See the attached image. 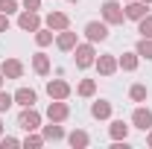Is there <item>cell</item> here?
<instances>
[{
	"label": "cell",
	"instance_id": "obj_1",
	"mask_svg": "<svg viewBox=\"0 0 152 149\" xmlns=\"http://www.w3.org/2000/svg\"><path fill=\"white\" fill-rule=\"evenodd\" d=\"M102 18H105V23H123L126 12H123V6L117 0H105L102 3Z\"/></svg>",
	"mask_w": 152,
	"mask_h": 149
},
{
	"label": "cell",
	"instance_id": "obj_2",
	"mask_svg": "<svg viewBox=\"0 0 152 149\" xmlns=\"http://www.w3.org/2000/svg\"><path fill=\"white\" fill-rule=\"evenodd\" d=\"M18 123H20V129L35 131V129H41V114L29 105V108H23V111H20V120H18Z\"/></svg>",
	"mask_w": 152,
	"mask_h": 149
},
{
	"label": "cell",
	"instance_id": "obj_3",
	"mask_svg": "<svg viewBox=\"0 0 152 149\" xmlns=\"http://www.w3.org/2000/svg\"><path fill=\"white\" fill-rule=\"evenodd\" d=\"M96 53H94V44H76V64L79 67H91L96 61Z\"/></svg>",
	"mask_w": 152,
	"mask_h": 149
},
{
	"label": "cell",
	"instance_id": "obj_4",
	"mask_svg": "<svg viewBox=\"0 0 152 149\" xmlns=\"http://www.w3.org/2000/svg\"><path fill=\"white\" fill-rule=\"evenodd\" d=\"M47 93H50V99H67L70 96V85L64 79H53V82H47Z\"/></svg>",
	"mask_w": 152,
	"mask_h": 149
},
{
	"label": "cell",
	"instance_id": "obj_5",
	"mask_svg": "<svg viewBox=\"0 0 152 149\" xmlns=\"http://www.w3.org/2000/svg\"><path fill=\"white\" fill-rule=\"evenodd\" d=\"M85 35H88V41H105V38H108V26L99 23V20H91V23L85 26Z\"/></svg>",
	"mask_w": 152,
	"mask_h": 149
},
{
	"label": "cell",
	"instance_id": "obj_6",
	"mask_svg": "<svg viewBox=\"0 0 152 149\" xmlns=\"http://www.w3.org/2000/svg\"><path fill=\"white\" fill-rule=\"evenodd\" d=\"M18 26L20 29H26V32H35L38 26H41V18H38V12H20V18H18Z\"/></svg>",
	"mask_w": 152,
	"mask_h": 149
},
{
	"label": "cell",
	"instance_id": "obj_7",
	"mask_svg": "<svg viewBox=\"0 0 152 149\" xmlns=\"http://www.w3.org/2000/svg\"><path fill=\"white\" fill-rule=\"evenodd\" d=\"M67 114H70V108L61 102V99H56V102H50V108H47V117L53 120V123H61V120H67Z\"/></svg>",
	"mask_w": 152,
	"mask_h": 149
},
{
	"label": "cell",
	"instance_id": "obj_8",
	"mask_svg": "<svg viewBox=\"0 0 152 149\" xmlns=\"http://www.w3.org/2000/svg\"><path fill=\"white\" fill-rule=\"evenodd\" d=\"M132 123L137 126V129L149 131V129H152V111H149V108H134V114H132Z\"/></svg>",
	"mask_w": 152,
	"mask_h": 149
},
{
	"label": "cell",
	"instance_id": "obj_9",
	"mask_svg": "<svg viewBox=\"0 0 152 149\" xmlns=\"http://www.w3.org/2000/svg\"><path fill=\"white\" fill-rule=\"evenodd\" d=\"M146 6H149V3H143V0H129V6H126L123 12H126V18L140 20L143 15H146Z\"/></svg>",
	"mask_w": 152,
	"mask_h": 149
},
{
	"label": "cell",
	"instance_id": "obj_10",
	"mask_svg": "<svg viewBox=\"0 0 152 149\" xmlns=\"http://www.w3.org/2000/svg\"><path fill=\"white\" fill-rule=\"evenodd\" d=\"M0 70H3V76H6V79H20V73H23V64H20L18 58H6Z\"/></svg>",
	"mask_w": 152,
	"mask_h": 149
},
{
	"label": "cell",
	"instance_id": "obj_11",
	"mask_svg": "<svg viewBox=\"0 0 152 149\" xmlns=\"http://www.w3.org/2000/svg\"><path fill=\"white\" fill-rule=\"evenodd\" d=\"M94 64H96V70H99L102 76H111L114 70L120 67V64H117V58H114V56H99V58L94 61Z\"/></svg>",
	"mask_w": 152,
	"mask_h": 149
},
{
	"label": "cell",
	"instance_id": "obj_12",
	"mask_svg": "<svg viewBox=\"0 0 152 149\" xmlns=\"http://www.w3.org/2000/svg\"><path fill=\"white\" fill-rule=\"evenodd\" d=\"M67 23H70V20H67L64 12H50V15H47V26H50V29H56V32L67 29Z\"/></svg>",
	"mask_w": 152,
	"mask_h": 149
},
{
	"label": "cell",
	"instance_id": "obj_13",
	"mask_svg": "<svg viewBox=\"0 0 152 149\" xmlns=\"http://www.w3.org/2000/svg\"><path fill=\"white\" fill-rule=\"evenodd\" d=\"M15 102L23 105V108L35 105V91H32V88H18V91H15Z\"/></svg>",
	"mask_w": 152,
	"mask_h": 149
},
{
	"label": "cell",
	"instance_id": "obj_14",
	"mask_svg": "<svg viewBox=\"0 0 152 149\" xmlns=\"http://www.w3.org/2000/svg\"><path fill=\"white\" fill-rule=\"evenodd\" d=\"M56 44H58V50H76V32H67V29H61L56 38Z\"/></svg>",
	"mask_w": 152,
	"mask_h": 149
},
{
	"label": "cell",
	"instance_id": "obj_15",
	"mask_svg": "<svg viewBox=\"0 0 152 149\" xmlns=\"http://www.w3.org/2000/svg\"><path fill=\"white\" fill-rule=\"evenodd\" d=\"M32 70H35L38 76H47L50 73V58L44 56V53H35V56H32Z\"/></svg>",
	"mask_w": 152,
	"mask_h": 149
},
{
	"label": "cell",
	"instance_id": "obj_16",
	"mask_svg": "<svg viewBox=\"0 0 152 149\" xmlns=\"http://www.w3.org/2000/svg\"><path fill=\"white\" fill-rule=\"evenodd\" d=\"M91 114H94L96 120H105V117H111V102H105V99H99L91 105Z\"/></svg>",
	"mask_w": 152,
	"mask_h": 149
},
{
	"label": "cell",
	"instance_id": "obj_17",
	"mask_svg": "<svg viewBox=\"0 0 152 149\" xmlns=\"http://www.w3.org/2000/svg\"><path fill=\"white\" fill-rule=\"evenodd\" d=\"M108 131H111V140H126V134H129V126H126L123 120H114L111 126H108Z\"/></svg>",
	"mask_w": 152,
	"mask_h": 149
},
{
	"label": "cell",
	"instance_id": "obj_18",
	"mask_svg": "<svg viewBox=\"0 0 152 149\" xmlns=\"http://www.w3.org/2000/svg\"><path fill=\"white\" fill-rule=\"evenodd\" d=\"M137 61H140L137 53H123V56L117 58V64H120L123 70H134V67H137Z\"/></svg>",
	"mask_w": 152,
	"mask_h": 149
},
{
	"label": "cell",
	"instance_id": "obj_19",
	"mask_svg": "<svg viewBox=\"0 0 152 149\" xmlns=\"http://www.w3.org/2000/svg\"><path fill=\"white\" fill-rule=\"evenodd\" d=\"M67 140H70V146H73V149H85V146H88V143H91V137H88L85 131H79V129H76L73 134L67 137Z\"/></svg>",
	"mask_w": 152,
	"mask_h": 149
},
{
	"label": "cell",
	"instance_id": "obj_20",
	"mask_svg": "<svg viewBox=\"0 0 152 149\" xmlns=\"http://www.w3.org/2000/svg\"><path fill=\"white\" fill-rule=\"evenodd\" d=\"M61 137H64V129L50 120V126H44V140H61Z\"/></svg>",
	"mask_w": 152,
	"mask_h": 149
},
{
	"label": "cell",
	"instance_id": "obj_21",
	"mask_svg": "<svg viewBox=\"0 0 152 149\" xmlns=\"http://www.w3.org/2000/svg\"><path fill=\"white\" fill-rule=\"evenodd\" d=\"M137 32H140V38H152V15H143L137 20Z\"/></svg>",
	"mask_w": 152,
	"mask_h": 149
},
{
	"label": "cell",
	"instance_id": "obj_22",
	"mask_svg": "<svg viewBox=\"0 0 152 149\" xmlns=\"http://www.w3.org/2000/svg\"><path fill=\"white\" fill-rule=\"evenodd\" d=\"M50 41H53V29H50V26H47V29L38 26V29H35V44H38V47H47Z\"/></svg>",
	"mask_w": 152,
	"mask_h": 149
},
{
	"label": "cell",
	"instance_id": "obj_23",
	"mask_svg": "<svg viewBox=\"0 0 152 149\" xmlns=\"http://www.w3.org/2000/svg\"><path fill=\"white\" fill-rule=\"evenodd\" d=\"M140 58H152V38H140L137 41V50H134Z\"/></svg>",
	"mask_w": 152,
	"mask_h": 149
},
{
	"label": "cell",
	"instance_id": "obj_24",
	"mask_svg": "<svg viewBox=\"0 0 152 149\" xmlns=\"http://www.w3.org/2000/svg\"><path fill=\"white\" fill-rule=\"evenodd\" d=\"M94 91H96V82H94V79L79 82V96H94Z\"/></svg>",
	"mask_w": 152,
	"mask_h": 149
},
{
	"label": "cell",
	"instance_id": "obj_25",
	"mask_svg": "<svg viewBox=\"0 0 152 149\" xmlns=\"http://www.w3.org/2000/svg\"><path fill=\"white\" fill-rule=\"evenodd\" d=\"M129 96H132L134 102H143V99H146V85H132Z\"/></svg>",
	"mask_w": 152,
	"mask_h": 149
},
{
	"label": "cell",
	"instance_id": "obj_26",
	"mask_svg": "<svg viewBox=\"0 0 152 149\" xmlns=\"http://www.w3.org/2000/svg\"><path fill=\"white\" fill-rule=\"evenodd\" d=\"M15 9H18V3H15V0H0V12H3V15H12Z\"/></svg>",
	"mask_w": 152,
	"mask_h": 149
},
{
	"label": "cell",
	"instance_id": "obj_27",
	"mask_svg": "<svg viewBox=\"0 0 152 149\" xmlns=\"http://www.w3.org/2000/svg\"><path fill=\"white\" fill-rule=\"evenodd\" d=\"M12 102H15V96H12V93H6V91H0V111H6V108H9V105H12Z\"/></svg>",
	"mask_w": 152,
	"mask_h": 149
},
{
	"label": "cell",
	"instance_id": "obj_28",
	"mask_svg": "<svg viewBox=\"0 0 152 149\" xmlns=\"http://www.w3.org/2000/svg\"><path fill=\"white\" fill-rule=\"evenodd\" d=\"M41 143H44L41 134H26V140H23V146H26V149H29V146H41Z\"/></svg>",
	"mask_w": 152,
	"mask_h": 149
},
{
	"label": "cell",
	"instance_id": "obj_29",
	"mask_svg": "<svg viewBox=\"0 0 152 149\" xmlns=\"http://www.w3.org/2000/svg\"><path fill=\"white\" fill-rule=\"evenodd\" d=\"M0 146H3V149H6V146H20V140H18V137H9V134H6V137L0 134Z\"/></svg>",
	"mask_w": 152,
	"mask_h": 149
},
{
	"label": "cell",
	"instance_id": "obj_30",
	"mask_svg": "<svg viewBox=\"0 0 152 149\" xmlns=\"http://www.w3.org/2000/svg\"><path fill=\"white\" fill-rule=\"evenodd\" d=\"M38 6H41V0H23V9H29V12H35Z\"/></svg>",
	"mask_w": 152,
	"mask_h": 149
},
{
	"label": "cell",
	"instance_id": "obj_31",
	"mask_svg": "<svg viewBox=\"0 0 152 149\" xmlns=\"http://www.w3.org/2000/svg\"><path fill=\"white\" fill-rule=\"evenodd\" d=\"M6 29H9V15L0 12V32H6Z\"/></svg>",
	"mask_w": 152,
	"mask_h": 149
},
{
	"label": "cell",
	"instance_id": "obj_32",
	"mask_svg": "<svg viewBox=\"0 0 152 149\" xmlns=\"http://www.w3.org/2000/svg\"><path fill=\"white\" fill-rule=\"evenodd\" d=\"M146 143H149V146H152V131H149V137H146Z\"/></svg>",
	"mask_w": 152,
	"mask_h": 149
},
{
	"label": "cell",
	"instance_id": "obj_33",
	"mask_svg": "<svg viewBox=\"0 0 152 149\" xmlns=\"http://www.w3.org/2000/svg\"><path fill=\"white\" fill-rule=\"evenodd\" d=\"M0 88H3V70H0Z\"/></svg>",
	"mask_w": 152,
	"mask_h": 149
},
{
	"label": "cell",
	"instance_id": "obj_34",
	"mask_svg": "<svg viewBox=\"0 0 152 149\" xmlns=\"http://www.w3.org/2000/svg\"><path fill=\"white\" fill-rule=\"evenodd\" d=\"M0 134H3V123H0Z\"/></svg>",
	"mask_w": 152,
	"mask_h": 149
},
{
	"label": "cell",
	"instance_id": "obj_35",
	"mask_svg": "<svg viewBox=\"0 0 152 149\" xmlns=\"http://www.w3.org/2000/svg\"><path fill=\"white\" fill-rule=\"evenodd\" d=\"M143 3H152V0H143Z\"/></svg>",
	"mask_w": 152,
	"mask_h": 149
},
{
	"label": "cell",
	"instance_id": "obj_36",
	"mask_svg": "<svg viewBox=\"0 0 152 149\" xmlns=\"http://www.w3.org/2000/svg\"><path fill=\"white\" fill-rule=\"evenodd\" d=\"M70 3H76V0H70Z\"/></svg>",
	"mask_w": 152,
	"mask_h": 149
}]
</instances>
